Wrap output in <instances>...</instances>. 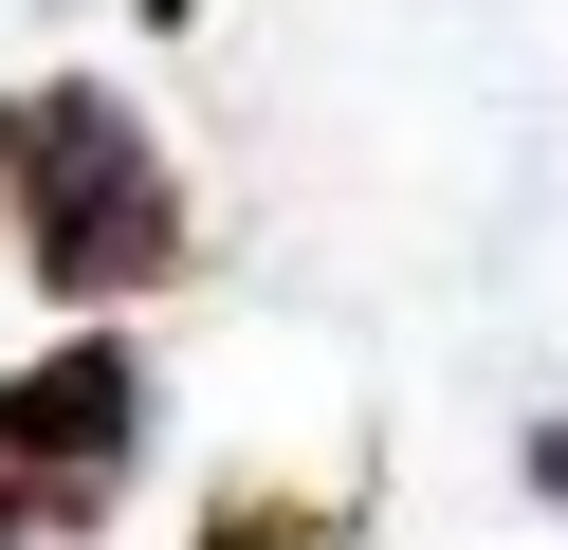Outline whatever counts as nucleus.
<instances>
[{"mask_svg": "<svg viewBox=\"0 0 568 550\" xmlns=\"http://www.w3.org/2000/svg\"><path fill=\"white\" fill-rule=\"evenodd\" d=\"M111 477H148V349L129 330H74L0 386V550L111 513Z\"/></svg>", "mask_w": 568, "mask_h": 550, "instance_id": "nucleus-2", "label": "nucleus"}, {"mask_svg": "<svg viewBox=\"0 0 568 550\" xmlns=\"http://www.w3.org/2000/svg\"><path fill=\"white\" fill-rule=\"evenodd\" d=\"M0 239L55 312H129V293L184 276V183H165L148 110L92 92V73H38L0 92Z\"/></svg>", "mask_w": 568, "mask_h": 550, "instance_id": "nucleus-1", "label": "nucleus"}, {"mask_svg": "<svg viewBox=\"0 0 568 550\" xmlns=\"http://www.w3.org/2000/svg\"><path fill=\"white\" fill-rule=\"evenodd\" d=\"M331 532H348L331 496H221L202 513V550H331Z\"/></svg>", "mask_w": 568, "mask_h": 550, "instance_id": "nucleus-3", "label": "nucleus"}]
</instances>
